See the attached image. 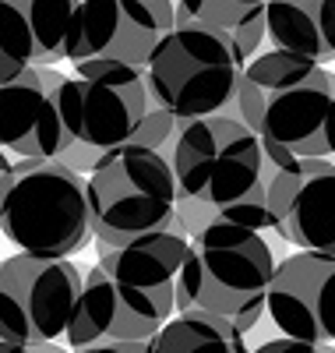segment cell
<instances>
[{"label":"cell","instance_id":"cell-4","mask_svg":"<svg viewBox=\"0 0 335 353\" xmlns=\"http://www.w3.org/2000/svg\"><path fill=\"white\" fill-rule=\"evenodd\" d=\"M0 233L32 258H71L92 237L85 176L60 159H14L0 176Z\"/></svg>","mask_w":335,"mask_h":353},{"label":"cell","instance_id":"cell-8","mask_svg":"<svg viewBox=\"0 0 335 353\" xmlns=\"http://www.w3.org/2000/svg\"><path fill=\"white\" fill-rule=\"evenodd\" d=\"M81 293V269L71 258H0V343L36 350L68 336Z\"/></svg>","mask_w":335,"mask_h":353},{"label":"cell","instance_id":"cell-17","mask_svg":"<svg viewBox=\"0 0 335 353\" xmlns=\"http://www.w3.org/2000/svg\"><path fill=\"white\" fill-rule=\"evenodd\" d=\"M8 4L21 11L28 32H32L36 68L64 61V39H68L78 0H8Z\"/></svg>","mask_w":335,"mask_h":353},{"label":"cell","instance_id":"cell-19","mask_svg":"<svg viewBox=\"0 0 335 353\" xmlns=\"http://www.w3.org/2000/svg\"><path fill=\"white\" fill-rule=\"evenodd\" d=\"M28 68H36V43L18 8L0 0V85L18 81Z\"/></svg>","mask_w":335,"mask_h":353},{"label":"cell","instance_id":"cell-2","mask_svg":"<svg viewBox=\"0 0 335 353\" xmlns=\"http://www.w3.org/2000/svg\"><path fill=\"white\" fill-rule=\"evenodd\" d=\"M272 272L276 254L265 233L216 219L187 237V258L176 276V314H212L247 336L265 314Z\"/></svg>","mask_w":335,"mask_h":353},{"label":"cell","instance_id":"cell-22","mask_svg":"<svg viewBox=\"0 0 335 353\" xmlns=\"http://www.w3.org/2000/svg\"><path fill=\"white\" fill-rule=\"evenodd\" d=\"M78 353H148V343H103V346H85Z\"/></svg>","mask_w":335,"mask_h":353},{"label":"cell","instance_id":"cell-3","mask_svg":"<svg viewBox=\"0 0 335 353\" xmlns=\"http://www.w3.org/2000/svg\"><path fill=\"white\" fill-rule=\"evenodd\" d=\"M170 145L166 163L180 191L176 219L191 237L261 184V141L230 113L180 121Z\"/></svg>","mask_w":335,"mask_h":353},{"label":"cell","instance_id":"cell-13","mask_svg":"<svg viewBox=\"0 0 335 353\" xmlns=\"http://www.w3.org/2000/svg\"><path fill=\"white\" fill-rule=\"evenodd\" d=\"M156 36L141 28L124 14L120 0H78L68 39H64V61L85 64V61H116L145 71Z\"/></svg>","mask_w":335,"mask_h":353},{"label":"cell","instance_id":"cell-24","mask_svg":"<svg viewBox=\"0 0 335 353\" xmlns=\"http://www.w3.org/2000/svg\"><path fill=\"white\" fill-rule=\"evenodd\" d=\"M134 4H148V0H134Z\"/></svg>","mask_w":335,"mask_h":353},{"label":"cell","instance_id":"cell-23","mask_svg":"<svg viewBox=\"0 0 335 353\" xmlns=\"http://www.w3.org/2000/svg\"><path fill=\"white\" fill-rule=\"evenodd\" d=\"M0 353H32V350H25V346H14V343H0Z\"/></svg>","mask_w":335,"mask_h":353},{"label":"cell","instance_id":"cell-21","mask_svg":"<svg viewBox=\"0 0 335 353\" xmlns=\"http://www.w3.org/2000/svg\"><path fill=\"white\" fill-rule=\"evenodd\" d=\"M251 353H335V346H314V343H296V339H268Z\"/></svg>","mask_w":335,"mask_h":353},{"label":"cell","instance_id":"cell-10","mask_svg":"<svg viewBox=\"0 0 335 353\" xmlns=\"http://www.w3.org/2000/svg\"><path fill=\"white\" fill-rule=\"evenodd\" d=\"M265 311L283 339L335 346V258L296 251L276 261Z\"/></svg>","mask_w":335,"mask_h":353},{"label":"cell","instance_id":"cell-15","mask_svg":"<svg viewBox=\"0 0 335 353\" xmlns=\"http://www.w3.org/2000/svg\"><path fill=\"white\" fill-rule=\"evenodd\" d=\"M265 39L272 50L303 57L318 68L335 61V0H268Z\"/></svg>","mask_w":335,"mask_h":353},{"label":"cell","instance_id":"cell-7","mask_svg":"<svg viewBox=\"0 0 335 353\" xmlns=\"http://www.w3.org/2000/svg\"><path fill=\"white\" fill-rule=\"evenodd\" d=\"M71 145L92 152H110L128 145L152 110L145 74L116 61L74 64V78H60L50 88Z\"/></svg>","mask_w":335,"mask_h":353},{"label":"cell","instance_id":"cell-16","mask_svg":"<svg viewBox=\"0 0 335 353\" xmlns=\"http://www.w3.org/2000/svg\"><path fill=\"white\" fill-rule=\"evenodd\" d=\"M148 353H251L247 336L212 314H173L148 339Z\"/></svg>","mask_w":335,"mask_h":353},{"label":"cell","instance_id":"cell-6","mask_svg":"<svg viewBox=\"0 0 335 353\" xmlns=\"http://www.w3.org/2000/svg\"><path fill=\"white\" fill-rule=\"evenodd\" d=\"M247 61L236 53L230 32L205 25H180L166 32L145 64V88L152 106L176 121L216 117L236 99Z\"/></svg>","mask_w":335,"mask_h":353},{"label":"cell","instance_id":"cell-12","mask_svg":"<svg viewBox=\"0 0 335 353\" xmlns=\"http://www.w3.org/2000/svg\"><path fill=\"white\" fill-rule=\"evenodd\" d=\"M74 149L39 68L0 85V152L18 159H64Z\"/></svg>","mask_w":335,"mask_h":353},{"label":"cell","instance_id":"cell-9","mask_svg":"<svg viewBox=\"0 0 335 353\" xmlns=\"http://www.w3.org/2000/svg\"><path fill=\"white\" fill-rule=\"evenodd\" d=\"M184 258L187 233L176 212L166 230H152L124 248L99 244V269L113 279L124 311L152 329H163L176 314V276Z\"/></svg>","mask_w":335,"mask_h":353},{"label":"cell","instance_id":"cell-11","mask_svg":"<svg viewBox=\"0 0 335 353\" xmlns=\"http://www.w3.org/2000/svg\"><path fill=\"white\" fill-rule=\"evenodd\" d=\"M272 230L296 251L335 258V163L296 159L268 184Z\"/></svg>","mask_w":335,"mask_h":353},{"label":"cell","instance_id":"cell-1","mask_svg":"<svg viewBox=\"0 0 335 353\" xmlns=\"http://www.w3.org/2000/svg\"><path fill=\"white\" fill-rule=\"evenodd\" d=\"M236 121L261 145L293 159L335 163V74L293 53L268 50L243 68Z\"/></svg>","mask_w":335,"mask_h":353},{"label":"cell","instance_id":"cell-18","mask_svg":"<svg viewBox=\"0 0 335 353\" xmlns=\"http://www.w3.org/2000/svg\"><path fill=\"white\" fill-rule=\"evenodd\" d=\"M268 0H176L173 28L180 25H205L219 32H236V28L261 21Z\"/></svg>","mask_w":335,"mask_h":353},{"label":"cell","instance_id":"cell-20","mask_svg":"<svg viewBox=\"0 0 335 353\" xmlns=\"http://www.w3.org/2000/svg\"><path fill=\"white\" fill-rule=\"evenodd\" d=\"M176 124H180V121H176L173 113H166V110H159V106H152L128 145H141V149H148V152H159L166 141H173Z\"/></svg>","mask_w":335,"mask_h":353},{"label":"cell","instance_id":"cell-14","mask_svg":"<svg viewBox=\"0 0 335 353\" xmlns=\"http://www.w3.org/2000/svg\"><path fill=\"white\" fill-rule=\"evenodd\" d=\"M156 332L159 329L145 325V321L124 311L113 279L99 265H92L81 276V293H78V304H74L71 325L64 336L68 346H74V353L85 346H103V343H148Z\"/></svg>","mask_w":335,"mask_h":353},{"label":"cell","instance_id":"cell-5","mask_svg":"<svg viewBox=\"0 0 335 353\" xmlns=\"http://www.w3.org/2000/svg\"><path fill=\"white\" fill-rule=\"evenodd\" d=\"M176 181L163 152L116 145L88 166V230L106 248H124L152 230H166L176 212Z\"/></svg>","mask_w":335,"mask_h":353}]
</instances>
